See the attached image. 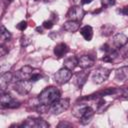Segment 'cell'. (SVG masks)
Instances as JSON below:
<instances>
[{
  "mask_svg": "<svg viewBox=\"0 0 128 128\" xmlns=\"http://www.w3.org/2000/svg\"><path fill=\"white\" fill-rule=\"evenodd\" d=\"M110 70L104 67H99L92 73V82L95 84H101L108 79Z\"/></svg>",
  "mask_w": 128,
  "mask_h": 128,
  "instance_id": "3957f363",
  "label": "cell"
},
{
  "mask_svg": "<svg viewBox=\"0 0 128 128\" xmlns=\"http://www.w3.org/2000/svg\"><path fill=\"white\" fill-rule=\"evenodd\" d=\"M78 65V58L72 56V57H69V58H66L64 60V67L69 69V70H73L75 69V67Z\"/></svg>",
  "mask_w": 128,
  "mask_h": 128,
  "instance_id": "ac0fdd59",
  "label": "cell"
},
{
  "mask_svg": "<svg viewBox=\"0 0 128 128\" xmlns=\"http://www.w3.org/2000/svg\"><path fill=\"white\" fill-rule=\"evenodd\" d=\"M85 15V11L83 8H81L80 6H73L71 8H69L66 17L69 20H74V21H81L83 19Z\"/></svg>",
  "mask_w": 128,
  "mask_h": 128,
  "instance_id": "52a82bcc",
  "label": "cell"
},
{
  "mask_svg": "<svg viewBox=\"0 0 128 128\" xmlns=\"http://www.w3.org/2000/svg\"><path fill=\"white\" fill-rule=\"evenodd\" d=\"M93 0H81V3L82 4H89V3H91Z\"/></svg>",
  "mask_w": 128,
  "mask_h": 128,
  "instance_id": "e575fe53",
  "label": "cell"
},
{
  "mask_svg": "<svg viewBox=\"0 0 128 128\" xmlns=\"http://www.w3.org/2000/svg\"><path fill=\"white\" fill-rule=\"evenodd\" d=\"M5 48L6 47L4 46V44H1V47H0V55H1V57H4L5 54L8 53V50H6Z\"/></svg>",
  "mask_w": 128,
  "mask_h": 128,
  "instance_id": "1f68e13d",
  "label": "cell"
},
{
  "mask_svg": "<svg viewBox=\"0 0 128 128\" xmlns=\"http://www.w3.org/2000/svg\"><path fill=\"white\" fill-rule=\"evenodd\" d=\"M94 65V59L89 55H83L80 58H78V66H80L82 69L90 68Z\"/></svg>",
  "mask_w": 128,
  "mask_h": 128,
  "instance_id": "30bf717a",
  "label": "cell"
},
{
  "mask_svg": "<svg viewBox=\"0 0 128 128\" xmlns=\"http://www.w3.org/2000/svg\"><path fill=\"white\" fill-rule=\"evenodd\" d=\"M36 30L38 31V33H43V32H42V29H41V28H39V27H38V28H36Z\"/></svg>",
  "mask_w": 128,
  "mask_h": 128,
  "instance_id": "d590c367",
  "label": "cell"
},
{
  "mask_svg": "<svg viewBox=\"0 0 128 128\" xmlns=\"http://www.w3.org/2000/svg\"><path fill=\"white\" fill-rule=\"evenodd\" d=\"M120 92L124 98L128 99V87H123L122 89H120Z\"/></svg>",
  "mask_w": 128,
  "mask_h": 128,
  "instance_id": "4dcf8cb0",
  "label": "cell"
},
{
  "mask_svg": "<svg viewBox=\"0 0 128 128\" xmlns=\"http://www.w3.org/2000/svg\"><path fill=\"white\" fill-rule=\"evenodd\" d=\"M19 106H20V102L17 101V100H15V99H13L11 102H9V103L6 105L5 108H11V109H14V108H18Z\"/></svg>",
  "mask_w": 128,
  "mask_h": 128,
  "instance_id": "cb8c5ba5",
  "label": "cell"
},
{
  "mask_svg": "<svg viewBox=\"0 0 128 128\" xmlns=\"http://www.w3.org/2000/svg\"><path fill=\"white\" fill-rule=\"evenodd\" d=\"M59 98H60V91L54 86L46 87L38 95L39 102L41 104L47 105V106H50L52 103H54Z\"/></svg>",
  "mask_w": 128,
  "mask_h": 128,
  "instance_id": "6da1fadb",
  "label": "cell"
},
{
  "mask_svg": "<svg viewBox=\"0 0 128 128\" xmlns=\"http://www.w3.org/2000/svg\"><path fill=\"white\" fill-rule=\"evenodd\" d=\"M16 28L20 31H24L26 28H27V22L26 21H21L20 23H18L16 25Z\"/></svg>",
  "mask_w": 128,
  "mask_h": 128,
  "instance_id": "4316f807",
  "label": "cell"
},
{
  "mask_svg": "<svg viewBox=\"0 0 128 128\" xmlns=\"http://www.w3.org/2000/svg\"><path fill=\"white\" fill-rule=\"evenodd\" d=\"M80 27L79 21H74V20H68L67 22L64 23L63 25V29L68 31V32H76Z\"/></svg>",
  "mask_w": 128,
  "mask_h": 128,
  "instance_id": "9a60e30c",
  "label": "cell"
},
{
  "mask_svg": "<svg viewBox=\"0 0 128 128\" xmlns=\"http://www.w3.org/2000/svg\"><path fill=\"white\" fill-rule=\"evenodd\" d=\"M50 1H53V0H45V2H50Z\"/></svg>",
  "mask_w": 128,
  "mask_h": 128,
  "instance_id": "8d00e7d4",
  "label": "cell"
},
{
  "mask_svg": "<svg viewBox=\"0 0 128 128\" xmlns=\"http://www.w3.org/2000/svg\"><path fill=\"white\" fill-rule=\"evenodd\" d=\"M115 77L119 81H126L128 80V66L120 67L115 72Z\"/></svg>",
  "mask_w": 128,
  "mask_h": 128,
  "instance_id": "5bb4252c",
  "label": "cell"
},
{
  "mask_svg": "<svg viewBox=\"0 0 128 128\" xmlns=\"http://www.w3.org/2000/svg\"><path fill=\"white\" fill-rule=\"evenodd\" d=\"M120 13L123 14V15H125V16H128V5L125 6V7H123V8L120 10Z\"/></svg>",
  "mask_w": 128,
  "mask_h": 128,
  "instance_id": "836d02e7",
  "label": "cell"
},
{
  "mask_svg": "<svg viewBox=\"0 0 128 128\" xmlns=\"http://www.w3.org/2000/svg\"><path fill=\"white\" fill-rule=\"evenodd\" d=\"M114 30V27L109 25V24H104L102 27H101V34L103 36H110L112 34Z\"/></svg>",
  "mask_w": 128,
  "mask_h": 128,
  "instance_id": "603a6c76",
  "label": "cell"
},
{
  "mask_svg": "<svg viewBox=\"0 0 128 128\" xmlns=\"http://www.w3.org/2000/svg\"><path fill=\"white\" fill-rule=\"evenodd\" d=\"M54 26V22L52 20H46L43 22V27L46 29H51Z\"/></svg>",
  "mask_w": 128,
  "mask_h": 128,
  "instance_id": "83f0119b",
  "label": "cell"
},
{
  "mask_svg": "<svg viewBox=\"0 0 128 128\" xmlns=\"http://www.w3.org/2000/svg\"><path fill=\"white\" fill-rule=\"evenodd\" d=\"M101 50L104 51V52H106V53H110V52H112L111 46H110L108 43H105L104 45H102V46H101Z\"/></svg>",
  "mask_w": 128,
  "mask_h": 128,
  "instance_id": "f546056e",
  "label": "cell"
},
{
  "mask_svg": "<svg viewBox=\"0 0 128 128\" xmlns=\"http://www.w3.org/2000/svg\"><path fill=\"white\" fill-rule=\"evenodd\" d=\"M101 3L104 7H108V6H112L115 4V0H101Z\"/></svg>",
  "mask_w": 128,
  "mask_h": 128,
  "instance_id": "f1b7e54d",
  "label": "cell"
},
{
  "mask_svg": "<svg viewBox=\"0 0 128 128\" xmlns=\"http://www.w3.org/2000/svg\"><path fill=\"white\" fill-rule=\"evenodd\" d=\"M12 100H13V97H12L9 93H4V92H2L0 102H1V106H2L3 108H5L6 105H7L9 102H11Z\"/></svg>",
  "mask_w": 128,
  "mask_h": 128,
  "instance_id": "44dd1931",
  "label": "cell"
},
{
  "mask_svg": "<svg viewBox=\"0 0 128 128\" xmlns=\"http://www.w3.org/2000/svg\"><path fill=\"white\" fill-rule=\"evenodd\" d=\"M93 115H94V111H93V109H92L90 106H88L87 109H86V111L84 112V114H83L82 117L80 118V122H81V124H83V125L88 124V123L91 121V119L93 118Z\"/></svg>",
  "mask_w": 128,
  "mask_h": 128,
  "instance_id": "2e32d148",
  "label": "cell"
},
{
  "mask_svg": "<svg viewBox=\"0 0 128 128\" xmlns=\"http://www.w3.org/2000/svg\"><path fill=\"white\" fill-rule=\"evenodd\" d=\"M127 42H128V37L125 34H123V33H117L113 37L112 45H110L112 51H116V50L121 49L122 47H124L127 44Z\"/></svg>",
  "mask_w": 128,
  "mask_h": 128,
  "instance_id": "ba28073f",
  "label": "cell"
},
{
  "mask_svg": "<svg viewBox=\"0 0 128 128\" xmlns=\"http://www.w3.org/2000/svg\"><path fill=\"white\" fill-rule=\"evenodd\" d=\"M72 77V72L71 70L67 69V68H62L60 70H58L55 74H54V80L58 83V84H65L67 83Z\"/></svg>",
  "mask_w": 128,
  "mask_h": 128,
  "instance_id": "8992f818",
  "label": "cell"
},
{
  "mask_svg": "<svg viewBox=\"0 0 128 128\" xmlns=\"http://www.w3.org/2000/svg\"><path fill=\"white\" fill-rule=\"evenodd\" d=\"M58 128H62V127H72V124L69 123V122H60L58 125H57Z\"/></svg>",
  "mask_w": 128,
  "mask_h": 128,
  "instance_id": "d6a6232c",
  "label": "cell"
},
{
  "mask_svg": "<svg viewBox=\"0 0 128 128\" xmlns=\"http://www.w3.org/2000/svg\"><path fill=\"white\" fill-rule=\"evenodd\" d=\"M13 79V74L9 71L3 73L1 75V79H0V86H1V90L2 92H4L5 88L8 86V84L11 82V80Z\"/></svg>",
  "mask_w": 128,
  "mask_h": 128,
  "instance_id": "7c38bea8",
  "label": "cell"
},
{
  "mask_svg": "<svg viewBox=\"0 0 128 128\" xmlns=\"http://www.w3.org/2000/svg\"><path fill=\"white\" fill-rule=\"evenodd\" d=\"M34 69L31 66H23L19 71L16 72L15 77L17 78V80H21V79H30L31 75L33 74Z\"/></svg>",
  "mask_w": 128,
  "mask_h": 128,
  "instance_id": "9c48e42d",
  "label": "cell"
},
{
  "mask_svg": "<svg viewBox=\"0 0 128 128\" xmlns=\"http://www.w3.org/2000/svg\"><path fill=\"white\" fill-rule=\"evenodd\" d=\"M31 88H32V81H30L29 79L17 80L14 85V90L21 95H25L29 93Z\"/></svg>",
  "mask_w": 128,
  "mask_h": 128,
  "instance_id": "5b68a950",
  "label": "cell"
},
{
  "mask_svg": "<svg viewBox=\"0 0 128 128\" xmlns=\"http://www.w3.org/2000/svg\"><path fill=\"white\" fill-rule=\"evenodd\" d=\"M89 76V72L86 71H82V72H78L75 75V84L78 88H82L83 85L86 83L87 79Z\"/></svg>",
  "mask_w": 128,
  "mask_h": 128,
  "instance_id": "8fae6325",
  "label": "cell"
},
{
  "mask_svg": "<svg viewBox=\"0 0 128 128\" xmlns=\"http://www.w3.org/2000/svg\"><path fill=\"white\" fill-rule=\"evenodd\" d=\"M21 127H28V128H47L49 127V123L46 122L42 118H28L26 119L21 125Z\"/></svg>",
  "mask_w": 128,
  "mask_h": 128,
  "instance_id": "277c9868",
  "label": "cell"
},
{
  "mask_svg": "<svg viewBox=\"0 0 128 128\" xmlns=\"http://www.w3.org/2000/svg\"><path fill=\"white\" fill-rule=\"evenodd\" d=\"M87 107H88V105H83V104H79V105H76L74 108H73V115L75 116V117H77V118H81L82 117V115L84 114V112L86 111V109H87Z\"/></svg>",
  "mask_w": 128,
  "mask_h": 128,
  "instance_id": "d6986e66",
  "label": "cell"
},
{
  "mask_svg": "<svg viewBox=\"0 0 128 128\" xmlns=\"http://www.w3.org/2000/svg\"><path fill=\"white\" fill-rule=\"evenodd\" d=\"M68 51H69V48L65 43H59L54 48V54H55V56L57 58L63 57Z\"/></svg>",
  "mask_w": 128,
  "mask_h": 128,
  "instance_id": "4fadbf2b",
  "label": "cell"
},
{
  "mask_svg": "<svg viewBox=\"0 0 128 128\" xmlns=\"http://www.w3.org/2000/svg\"><path fill=\"white\" fill-rule=\"evenodd\" d=\"M70 101L68 98H59L49 106L48 111L53 115H58L68 109Z\"/></svg>",
  "mask_w": 128,
  "mask_h": 128,
  "instance_id": "7a4b0ae2",
  "label": "cell"
},
{
  "mask_svg": "<svg viewBox=\"0 0 128 128\" xmlns=\"http://www.w3.org/2000/svg\"><path fill=\"white\" fill-rule=\"evenodd\" d=\"M29 44H31V39L28 36H22V38H21V46L22 47H26Z\"/></svg>",
  "mask_w": 128,
  "mask_h": 128,
  "instance_id": "d4e9b609",
  "label": "cell"
},
{
  "mask_svg": "<svg viewBox=\"0 0 128 128\" xmlns=\"http://www.w3.org/2000/svg\"><path fill=\"white\" fill-rule=\"evenodd\" d=\"M10 38H11V33L4 27V25H1V28H0V41H1V44H4V42L9 40Z\"/></svg>",
  "mask_w": 128,
  "mask_h": 128,
  "instance_id": "ffe728a7",
  "label": "cell"
},
{
  "mask_svg": "<svg viewBox=\"0 0 128 128\" xmlns=\"http://www.w3.org/2000/svg\"><path fill=\"white\" fill-rule=\"evenodd\" d=\"M108 106H109V104H108L103 98H100L99 101H98V103H97V108H96V110H97L98 113H102V112H104V111L107 109Z\"/></svg>",
  "mask_w": 128,
  "mask_h": 128,
  "instance_id": "7402d4cb",
  "label": "cell"
},
{
  "mask_svg": "<svg viewBox=\"0 0 128 128\" xmlns=\"http://www.w3.org/2000/svg\"><path fill=\"white\" fill-rule=\"evenodd\" d=\"M80 33H81V35L83 36V38L86 41H90L92 39V37H93V29L89 25H86V26L82 27L81 30H80Z\"/></svg>",
  "mask_w": 128,
  "mask_h": 128,
  "instance_id": "e0dca14e",
  "label": "cell"
},
{
  "mask_svg": "<svg viewBox=\"0 0 128 128\" xmlns=\"http://www.w3.org/2000/svg\"><path fill=\"white\" fill-rule=\"evenodd\" d=\"M40 78H41V74L38 73V71L36 70V72H33V74L31 75V77H30L29 80L32 81V82H36V81H38Z\"/></svg>",
  "mask_w": 128,
  "mask_h": 128,
  "instance_id": "484cf974",
  "label": "cell"
}]
</instances>
